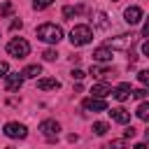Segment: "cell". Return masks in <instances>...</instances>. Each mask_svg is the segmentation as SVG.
I'll return each mask as SVG.
<instances>
[{"instance_id":"cell-1","label":"cell","mask_w":149,"mask_h":149,"mask_svg":"<svg viewBox=\"0 0 149 149\" xmlns=\"http://www.w3.org/2000/svg\"><path fill=\"white\" fill-rule=\"evenodd\" d=\"M37 37H40L42 42L58 44V42L63 40V30H61V26H56V23H42V26H37Z\"/></svg>"},{"instance_id":"cell-2","label":"cell","mask_w":149,"mask_h":149,"mask_svg":"<svg viewBox=\"0 0 149 149\" xmlns=\"http://www.w3.org/2000/svg\"><path fill=\"white\" fill-rule=\"evenodd\" d=\"M91 40H93V33H91L88 26H74V28L70 30V44H72V47H84V44H88Z\"/></svg>"},{"instance_id":"cell-3","label":"cell","mask_w":149,"mask_h":149,"mask_svg":"<svg viewBox=\"0 0 149 149\" xmlns=\"http://www.w3.org/2000/svg\"><path fill=\"white\" fill-rule=\"evenodd\" d=\"M7 54L14 56V58H26L30 54V44L23 40V37H14L7 42Z\"/></svg>"},{"instance_id":"cell-4","label":"cell","mask_w":149,"mask_h":149,"mask_svg":"<svg viewBox=\"0 0 149 149\" xmlns=\"http://www.w3.org/2000/svg\"><path fill=\"white\" fill-rule=\"evenodd\" d=\"M135 35H119V37H109L107 40V49H130L133 44H135Z\"/></svg>"},{"instance_id":"cell-5","label":"cell","mask_w":149,"mask_h":149,"mask_svg":"<svg viewBox=\"0 0 149 149\" xmlns=\"http://www.w3.org/2000/svg\"><path fill=\"white\" fill-rule=\"evenodd\" d=\"M5 135H7V137H12V140H23V137L28 135V128H26L23 123L9 121V123L5 126Z\"/></svg>"},{"instance_id":"cell-6","label":"cell","mask_w":149,"mask_h":149,"mask_svg":"<svg viewBox=\"0 0 149 149\" xmlns=\"http://www.w3.org/2000/svg\"><path fill=\"white\" fill-rule=\"evenodd\" d=\"M40 130H42V135H44L47 140H56V137H58V130H61V123L54 121V119H47V121L40 123Z\"/></svg>"},{"instance_id":"cell-7","label":"cell","mask_w":149,"mask_h":149,"mask_svg":"<svg viewBox=\"0 0 149 149\" xmlns=\"http://www.w3.org/2000/svg\"><path fill=\"white\" fill-rule=\"evenodd\" d=\"M123 19H126L128 26H137V23L142 21V9H140L137 5H133V7H128V9L123 12Z\"/></svg>"},{"instance_id":"cell-8","label":"cell","mask_w":149,"mask_h":149,"mask_svg":"<svg viewBox=\"0 0 149 149\" xmlns=\"http://www.w3.org/2000/svg\"><path fill=\"white\" fill-rule=\"evenodd\" d=\"M21 84H23V77L19 72H7L5 74V88L7 91H19Z\"/></svg>"},{"instance_id":"cell-9","label":"cell","mask_w":149,"mask_h":149,"mask_svg":"<svg viewBox=\"0 0 149 149\" xmlns=\"http://www.w3.org/2000/svg\"><path fill=\"white\" fill-rule=\"evenodd\" d=\"M84 109H88V112H107V102L102 98H86L84 100Z\"/></svg>"},{"instance_id":"cell-10","label":"cell","mask_w":149,"mask_h":149,"mask_svg":"<svg viewBox=\"0 0 149 149\" xmlns=\"http://www.w3.org/2000/svg\"><path fill=\"white\" fill-rule=\"evenodd\" d=\"M93 61H98V63H109L112 61V49H107V47H98V49H93Z\"/></svg>"},{"instance_id":"cell-11","label":"cell","mask_w":149,"mask_h":149,"mask_svg":"<svg viewBox=\"0 0 149 149\" xmlns=\"http://www.w3.org/2000/svg\"><path fill=\"white\" fill-rule=\"evenodd\" d=\"M109 112V116L116 121V123H128L130 121V112H126L123 107H114V109H107Z\"/></svg>"},{"instance_id":"cell-12","label":"cell","mask_w":149,"mask_h":149,"mask_svg":"<svg viewBox=\"0 0 149 149\" xmlns=\"http://www.w3.org/2000/svg\"><path fill=\"white\" fill-rule=\"evenodd\" d=\"M37 88L40 91H56V88H61V81L51 79V77H44V79H37Z\"/></svg>"},{"instance_id":"cell-13","label":"cell","mask_w":149,"mask_h":149,"mask_svg":"<svg viewBox=\"0 0 149 149\" xmlns=\"http://www.w3.org/2000/svg\"><path fill=\"white\" fill-rule=\"evenodd\" d=\"M109 93H112V86H109V84H102V81L91 88V98H102V100H105Z\"/></svg>"},{"instance_id":"cell-14","label":"cell","mask_w":149,"mask_h":149,"mask_svg":"<svg viewBox=\"0 0 149 149\" xmlns=\"http://www.w3.org/2000/svg\"><path fill=\"white\" fill-rule=\"evenodd\" d=\"M130 93H133V91H130V84H119V86H116V88L112 91V95H114V98H116L119 102L128 100V98H130Z\"/></svg>"},{"instance_id":"cell-15","label":"cell","mask_w":149,"mask_h":149,"mask_svg":"<svg viewBox=\"0 0 149 149\" xmlns=\"http://www.w3.org/2000/svg\"><path fill=\"white\" fill-rule=\"evenodd\" d=\"M88 74H93L95 79H107V77H112L114 74V70H109V68H98V65H91V72Z\"/></svg>"},{"instance_id":"cell-16","label":"cell","mask_w":149,"mask_h":149,"mask_svg":"<svg viewBox=\"0 0 149 149\" xmlns=\"http://www.w3.org/2000/svg\"><path fill=\"white\" fill-rule=\"evenodd\" d=\"M37 74H42V68H40V65H28V68L21 72V77H23V79H35Z\"/></svg>"},{"instance_id":"cell-17","label":"cell","mask_w":149,"mask_h":149,"mask_svg":"<svg viewBox=\"0 0 149 149\" xmlns=\"http://www.w3.org/2000/svg\"><path fill=\"white\" fill-rule=\"evenodd\" d=\"M93 26H98V28H107L109 26V21H107V14L105 12H95V19H93Z\"/></svg>"},{"instance_id":"cell-18","label":"cell","mask_w":149,"mask_h":149,"mask_svg":"<svg viewBox=\"0 0 149 149\" xmlns=\"http://www.w3.org/2000/svg\"><path fill=\"white\" fill-rule=\"evenodd\" d=\"M135 114H137L142 121H147V119H149V102H142V105L137 107V112H135Z\"/></svg>"},{"instance_id":"cell-19","label":"cell","mask_w":149,"mask_h":149,"mask_svg":"<svg viewBox=\"0 0 149 149\" xmlns=\"http://www.w3.org/2000/svg\"><path fill=\"white\" fill-rule=\"evenodd\" d=\"M107 130H109V126H107L105 121H95V123H93V133H95V135H105Z\"/></svg>"},{"instance_id":"cell-20","label":"cell","mask_w":149,"mask_h":149,"mask_svg":"<svg viewBox=\"0 0 149 149\" xmlns=\"http://www.w3.org/2000/svg\"><path fill=\"white\" fill-rule=\"evenodd\" d=\"M79 12H81V7H70V5L63 7V16H65V19H72V16L79 14Z\"/></svg>"},{"instance_id":"cell-21","label":"cell","mask_w":149,"mask_h":149,"mask_svg":"<svg viewBox=\"0 0 149 149\" xmlns=\"http://www.w3.org/2000/svg\"><path fill=\"white\" fill-rule=\"evenodd\" d=\"M51 2H54V0H33V9H37V12H40V9H47Z\"/></svg>"},{"instance_id":"cell-22","label":"cell","mask_w":149,"mask_h":149,"mask_svg":"<svg viewBox=\"0 0 149 149\" xmlns=\"http://www.w3.org/2000/svg\"><path fill=\"white\" fill-rule=\"evenodd\" d=\"M126 147V142L123 140H114V142H109V144H105L102 149H123Z\"/></svg>"},{"instance_id":"cell-23","label":"cell","mask_w":149,"mask_h":149,"mask_svg":"<svg viewBox=\"0 0 149 149\" xmlns=\"http://www.w3.org/2000/svg\"><path fill=\"white\" fill-rule=\"evenodd\" d=\"M42 56H44V61H56V56H58V54H56L54 49H44V54H42Z\"/></svg>"},{"instance_id":"cell-24","label":"cell","mask_w":149,"mask_h":149,"mask_svg":"<svg viewBox=\"0 0 149 149\" xmlns=\"http://www.w3.org/2000/svg\"><path fill=\"white\" fill-rule=\"evenodd\" d=\"M84 77H86V72H84V70H79V68H74V70H72V79H77V81H79V79H84Z\"/></svg>"},{"instance_id":"cell-25","label":"cell","mask_w":149,"mask_h":149,"mask_svg":"<svg viewBox=\"0 0 149 149\" xmlns=\"http://www.w3.org/2000/svg\"><path fill=\"white\" fill-rule=\"evenodd\" d=\"M130 95H135L137 100H144V98H147V88H137V91H133Z\"/></svg>"},{"instance_id":"cell-26","label":"cell","mask_w":149,"mask_h":149,"mask_svg":"<svg viewBox=\"0 0 149 149\" xmlns=\"http://www.w3.org/2000/svg\"><path fill=\"white\" fill-rule=\"evenodd\" d=\"M0 14H2V16H9V14H12V5H9V2H5V5L0 7Z\"/></svg>"},{"instance_id":"cell-27","label":"cell","mask_w":149,"mask_h":149,"mask_svg":"<svg viewBox=\"0 0 149 149\" xmlns=\"http://www.w3.org/2000/svg\"><path fill=\"white\" fill-rule=\"evenodd\" d=\"M137 77H140V81H142V84H149V72H147V70H140V72H137Z\"/></svg>"},{"instance_id":"cell-28","label":"cell","mask_w":149,"mask_h":149,"mask_svg":"<svg viewBox=\"0 0 149 149\" xmlns=\"http://www.w3.org/2000/svg\"><path fill=\"white\" fill-rule=\"evenodd\" d=\"M135 135H137V130H135L133 126H130V128H126V133H123V137H126V140H130V137H135Z\"/></svg>"},{"instance_id":"cell-29","label":"cell","mask_w":149,"mask_h":149,"mask_svg":"<svg viewBox=\"0 0 149 149\" xmlns=\"http://www.w3.org/2000/svg\"><path fill=\"white\" fill-rule=\"evenodd\" d=\"M7 72H9V65H7L5 61H0V77H5Z\"/></svg>"},{"instance_id":"cell-30","label":"cell","mask_w":149,"mask_h":149,"mask_svg":"<svg viewBox=\"0 0 149 149\" xmlns=\"http://www.w3.org/2000/svg\"><path fill=\"white\" fill-rule=\"evenodd\" d=\"M142 54H144V56H149V42H144V44H142Z\"/></svg>"},{"instance_id":"cell-31","label":"cell","mask_w":149,"mask_h":149,"mask_svg":"<svg viewBox=\"0 0 149 149\" xmlns=\"http://www.w3.org/2000/svg\"><path fill=\"white\" fill-rule=\"evenodd\" d=\"M21 26H23L21 21H12V30H16V28H21Z\"/></svg>"},{"instance_id":"cell-32","label":"cell","mask_w":149,"mask_h":149,"mask_svg":"<svg viewBox=\"0 0 149 149\" xmlns=\"http://www.w3.org/2000/svg\"><path fill=\"white\" fill-rule=\"evenodd\" d=\"M133 149H147V144H144V142H140V144H135Z\"/></svg>"},{"instance_id":"cell-33","label":"cell","mask_w":149,"mask_h":149,"mask_svg":"<svg viewBox=\"0 0 149 149\" xmlns=\"http://www.w3.org/2000/svg\"><path fill=\"white\" fill-rule=\"evenodd\" d=\"M5 149H14V147H5Z\"/></svg>"},{"instance_id":"cell-34","label":"cell","mask_w":149,"mask_h":149,"mask_svg":"<svg viewBox=\"0 0 149 149\" xmlns=\"http://www.w3.org/2000/svg\"><path fill=\"white\" fill-rule=\"evenodd\" d=\"M112 2H119V0H112Z\"/></svg>"}]
</instances>
